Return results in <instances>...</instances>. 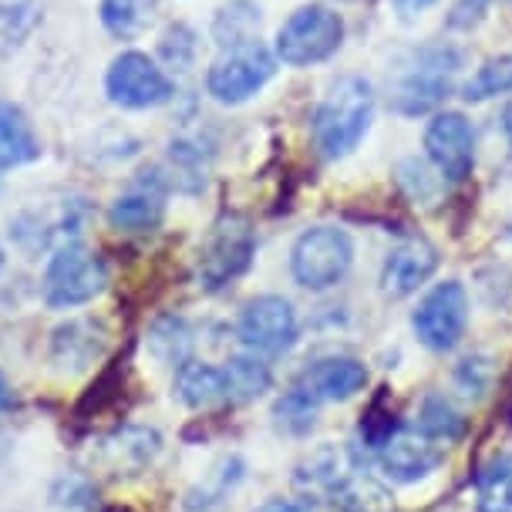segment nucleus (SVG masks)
Here are the masks:
<instances>
[{
  "label": "nucleus",
  "instance_id": "1",
  "mask_svg": "<svg viewBox=\"0 0 512 512\" xmlns=\"http://www.w3.org/2000/svg\"><path fill=\"white\" fill-rule=\"evenodd\" d=\"M374 115V91L364 78L347 75L327 91L314 115V142L320 155L341 159L351 149H358Z\"/></svg>",
  "mask_w": 512,
  "mask_h": 512
},
{
  "label": "nucleus",
  "instance_id": "2",
  "mask_svg": "<svg viewBox=\"0 0 512 512\" xmlns=\"http://www.w3.org/2000/svg\"><path fill=\"white\" fill-rule=\"evenodd\" d=\"M256 253V233L253 223L240 213H226L213 223L199 246L196 277L203 290H223L233 280H240L253 263Z\"/></svg>",
  "mask_w": 512,
  "mask_h": 512
},
{
  "label": "nucleus",
  "instance_id": "3",
  "mask_svg": "<svg viewBox=\"0 0 512 512\" xmlns=\"http://www.w3.org/2000/svg\"><path fill=\"white\" fill-rule=\"evenodd\" d=\"M105 283L108 270L98 260V253H91L81 243H64L54 250L48 270H44V304L54 310L81 307L102 294Z\"/></svg>",
  "mask_w": 512,
  "mask_h": 512
},
{
  "label": "nucleus",
  "instance_id": "4",
  "mask_svg": "<svg viewBox=\"0 0 512 512\" xmlns=\"http://www.w3.org/2000/svg\"><path fill=\"white\" fill-rule=\"evenodd\" d=\"M344 41V21L324 4H307L277 34V58L290 68H310L337 54Z\"/></svg>",
  "mask_w": 512,
  "mask_h": 512
},
{
  "label": "nucleus",
  "instance_id": "5",
  "mask_svg": "<svg viewBox=\"0 0 512 512\" xmlns=\"http://www.w3.org/2000/svg\"><path fill=\"white\" fill-rule=\"evenodd\" d=\"M273 71H277V58L260 41L233 44L213 61L206 75V88L219 105H243L246 98H253L267 85Z\"/></svg>",
  "mask_w": 512,
  "mask_h": 512
},
{
  "label": "nucleus",
  "instance_id": "6",
  "mask_svg": "<svg viewBox=\"0 0 512 512\" xmlns=\"http://www.w3.org/2000/svg\"><path fill=\"white\" fill-rule=\"evenodd\" d=\"M351 260H354L351 236L337 230V226H317V230H307L294 243L290 270H294V280L300 287L327 290L344 280V273L351 270Z\"/></svg>",
  "mask_w": 512,
  "mask_h": 512
},
{
  "label": "nucleus",
  "instance_id": "7",
  "mask_svg": "<svg viewBox=\"0 0 512 512\" xmlns=\"http://www.w3.org/2000/svg\"><path fill=\"white\" fill-rule=\"evenodd\" d=\"M465 324H469V297H465L462 283L448 280L428 290L425 300L418 304L411 327H415L418 341L428 351H452L462 341Z\"/></svg>",
  "mask_w": 512,
  "mask_h": 512
},
{
  "label": "nucleus",
  "instance_id": "8",
  "mask_svg": "<svg viewBox=\"0 0 512 512\" xmlns=\"http://www.w3.org/2000/svg\"><path fill=\"white\" fill-rule=\"evenodd\" d=\"M105 91L122 108H155V105H166L172 98V81L149 54L125 51L108 68Z\"/></svg>",
  "mask_w": 512,
  "mask_h": 512
},
{
  "label": "nucleus",
  "instance_id": "9",
  "mask_svg": "<svg viewBox=\"0 0 512 512\" xmlns=\"http://www.w3.org/2000/svg\"><path fill=\"white\" fill-rule=\"evenodd\" d=\"M240 341L250 354H263V358H277V354L290 351L297 341V314L290 300L283 297H256L246 304L240 314Z\"/></svg>",
  "mask_w": 512,
  "mask_h": 512
},
{
  "label": "nucleus",
  "instance_id": "10",
  "mask_svg": "<svg viewBox=\"0 0 512 512\" xmlns=\"http://www.w3.org/2000/svg\"><path fill=\"white\" fill-rule=\"evenodd\" d=\"M425 149L448 182H465L475 169V132L462 112H438L425 128Z\"/></svg>",
  "mask_w": 512,
  "mask_h": 512
},
{
  "label": "nucleus",
  "instance_id": "11",
  "mask_svg": "<svg viewBox=\"0 0 512 512\" xmlns=\"http://www.w3.org/2000/svg\"><path fill=\"white\" fill-rule=\"evenodd\" d=\"M445 459V442L422 428H395L381 445V469L398 482H418L432 475Z\"/></svg>",
  "mask_w": 512,
  "mask_h": 512
},
{
  "label": "nucleus",
  "instance_id": "12",
  "mask_svg": "<svg viewBox=\"0 0 512 512\" xmlns=\"http://www.w3.org/2000/svg\"><path fill=\"white\" fill-rule=\"evenodd\" d=\"M455 54H428L422 58L411 75L398 85L395 95V108L405 115H422L428 108H435L442 98H448L452 91V75H455Z\"/></svg>",
  "mask_w": 512,
  "mask_h": 512
},
{
  "label": "nucleus",
  "instance_id": "13",
  "mask_svg": "<svg viewBox=\"0 0 512 512\" xmlns=\"http://www.w3.org/2000/svg\"><path fill=\"white\" fill-rule=\"evenodd\" d=\"M166 213V182L159 172H142L112 203V226L125 233H145Z\"/></svg>",
  "mask_w": 512,
  "mask_h": 512
},
{
  "label": "nucleus",
  "instance_id": "14",
  "mask_svg": "<svg viewBox=\"0 0 512 512\" xmlns=\"http://www.w3.org/2000/svg\"><path fill=\"white\" fill-rule=\"evenodd\" d=\"M438 267V253L432 243L425 240H408L384 260L381 270V290L388 297H408L415 294L422 283L432 277Z\"/></svg>",
  "mask_w": 512,
  "mask_h": 512
},
{
  "label": "nucleus",
  "instance_id": "15",
  "mask_svg": "<svg viewBox=\"0 0 512 512\" xmlns=\"http://www.w3.org/2000/svg\"><path fill=\"white\" fill-rule=\"evenodd\" d=\"M368 384V368L358 358H324L310 364L300 378V388L317 401H347Z\"/></svg>",
  "mask_w": 512,
  "mask_h": 512
},
{
  "label": "nucleus",
  "instance_id": "16",
  "mask_svg": "<svg viewBox=\"0 0 512 512\" xmlns=\"http://www.w3.org/2000/svg\"><path fill=\"white\" fill-rule=\"evenodd\" d=\"M105 354V331L95 324V320H71L54 331V344H51V358L61 364V368H88Z\"/></svg>",
  "mask_w": 512,
  "mask_h": 512
},
{
  "label": "nucleus",
  "instance_id": "17",
  "mask_svg": "<svg viewBox=\"0 0 512 512\" xmlns=\"http://www.w3.org/2000/svg\"><path fill=\"white\" fill-rule=\"evenodd\" d=\"M176 395L182 405L206 411L216 405H226L230 395H226V374L213 368L206 361H182L176 371Z\"/></svg>",
  "mask_w": 512,
  "mask_h": 512
},
{
  "label": "nucleus",
  "instance_id": "18",
  "mask_svg": "<svg viewBox=\"0 0 512 512\" xmlns=\"http://www.w3.org/2000/svg\"><path fill=\"white\" fill-rule=\"evenodd\" d=\"M41 155V142L17 105L0 102V172L27 166Z\"/></svg>",
  "mask_w": 512,
  "mask_h": 512
},
{
  "label": "nucleus",
  "instance_id": "19",
  "mask_svg": "<svg viewBox=\"0 0 512 512\" xmlns=\"http://www.w3.org/2000/svg\"><path fill=\"white\" fill-rule=\"evenodd\" d=\"M347 472H351V462H347L344 452H337V448H320L317 455H310V459L300 465L297 489L310 499H331Z\"/></svg>",
  "mask_w": 512,
  "mask_h": 512
},
{
  "label": "nucleus",
  "instance_id": "20",
  "mask_svg": "<svg viewBox=\"0 0 512 512\" xmlns=\"http://www.w3.org/2000/svg\"><path fill=\"white\" fill-rule=\"evenodd\" d=\"M331 502L341 512H391L395 502H391V492L381 486L378 479H371L368 472L351 469L344 475V482L337 486Z\"/></svg>",
  "mask_w": 512,
  "mask_h": 512
},
{
  "label": "nucleus",
  "instance_id": "21",
  "mask_svg": "<svg viewBox=\"0 0 512 512\" xmlns=\"http://www.w3.org/2000/svg\"><path fill=\"white\" fill-rule=\"evenodd\" d=\"M155 17V0H102V24L122 41L139 38Z\"/></svg>",
  "mask_w": 512,
  "mask_h": 512
},
{
  "label": "nucleus",
  "instance_id": "22",
  "mask_svg": "<svg viewBox=\"0 0 512 512\" xmlns=\"http://www.w3.org/2000/svg\"><path fill=\"white\" fill-rule=\"evenodd\" d=\"M226 374V395H230L233 405H243V401H256L263 391L270 388V368L263 364L256 354L250 358H233L223 368Z\"/></svg>",
  "mask_w": 512,
  "mask_h": 512
},
{
  "label": "nucleus",
  "instance_id": "23",
  "mask_svg": "<svg viewBox=\"0 0 512 512\" xmlns=\"http://www.w3.org/2000/svg\"><path fill=\"white\" fill-rule=\"evenodd\" d=\"M475 509L479 512H512V455H502V459H496L479 475Z\"/></svg>",
  "mask_w": 512,
  "mask_h": 512
},
{
  "label": "nucleus",
  "instance_id": "24",
  "mask_svg": "<svg viewBox=\"0 0 512 512\" xmlns=\"http://www.w3.org/2000/svg\"><path fill=\"white\" fill-rule=\"evenodd\" d=\"M506 91H512V54H499V58H489L465 81L462 98L465 102H489V98L506 95Z\"/></svg>",
  "mask_w": 512,
  "mask_h": 512
},
{
  "label": "nucleus",
  "instance_id": "25",
  "mask_svg": "<svg viewBox=\"0 0 512 512\" xmlns=\"http://www.w3.org/2000/svg\"><path fill=\"white\" fill-rule=\"evenodd\" d=\"M317 405L320 401L317 398H310L304 388H297L294 391H287L280 401H277V408H273V415H277V425L283 428V432H290V435H304L314 428V418H317Z\"/></svg>",
  "mask_w": 512,
  "mask_h": 512
},
{
  "label": "nucleus",
  "instance_id": "26",
  "mask_svg": "<svg viewBox=\"0 0 512 512\" xmlns=\"http://www.w3.org/2000/svg\"><path fill=\"white\" fill-rule=\"evenodd\" d=\"M256 31H260V11L250 4H233V7H226V11H219L216 17V38L219 44H226V48L256 41L253 38Z\"/></svg>",
  "mask_w": 512,
  "mask_h": 512
},
{
  "label": "nucleus",
  "instance_id": "27",
  "mask_svg": "<svg viewBox=\"0 0 512 512\" xmlns=\"http://www.w3.org/2000/svg\"><path fill=\"white\" fill-rule=\"evenodd\" d=\"M418 428L432 438H438V442H452V438L462 432V418L445 398H428L422 408V425Z\"/></svg>",
  "mask_w": 512,
  "mask_h": 512
},
{
  "label": "nucleus",
  "instance_id": "28",
  "mask_svg": "<svg viewBox=\"0 0 512 512\" xmlns=\"http://www.w3.org/2000/svg\"><path fill=\"white\" fill-rule=\"evenodd\" d=\"M489 7V0H462L452 11V27H469L482 17V11Z\"/></svg>",
  "mask_w": 512,
  "mask_h": 512
},
{
  "label": "nucleus",
  "instance_id": "29",
  "mask_svg": "<svg viewBox=\"0 0 512 512\" xmlns=\"http://www.w3.org/2000/svg\"><path fill=\"white\" fill-rule=\"evenodd\" d=\"M391 4H395V11L405 17V21H411V17H418L422 11H428L435 0H391Z\"/></svg>",
  "mask_w": 512,
  "mask_h": 512
},
{
  "label": "nucleus",
  "instance_id": "30",
  "mask_svg": "<svg viewBox=\"0 0 512 512\" xmlns=\"http://www.w3.org/2000/svg\"><path fill=\"white\" fill-rule=\"evenodd\" d=\"M256 512H304V506H300V502H290V499H270Z\"/></svg>",
  "mask_w": 512,
  "mask_h": 512
},
{
  "label": "nucleus",
  "instance_id": "31",
  "mask_svg": "<svg viewBox=\"0 0 512 512\" xmlns=\"http://www.w3.org/2000/svg\"><path fill=\"white\" fill-rule=\"evenodd\" d=\"M11 408H14V391H11V384H7L4 374H0V415L11 411Z\"/></svg>",
  "mask_w": 512,
  "mask_h": 512
},
{
  "label": "nucleus",
  "instance_id": "32",
  "mask_svg": "<svg viewBox=\"0 0 512 512\" xmlns=\"http://www.w3.org/2000/svg\"><path fill=\"white\" fill-rule=\"evenodd\" d=\"M502 125H506V139L512 142V102L506 105V115H502Z\"/></svg>",
  "mask_w": 512,
  "mask_h": 512
},
{
  "label": "nucleus",
  "instance_id": "33",
  "mask_svg": "<svg viewBox=\"0 0 512 512\" xmlns=\"http://www.w3.org/2000/svg\"><path fill=\"white\" fill-rule=\"evenodd\" d=\"M0 267H4V250H0Z\"/></svg>",
  "mask_w": 512,
  "mask_h": 512
}]
</instances>
